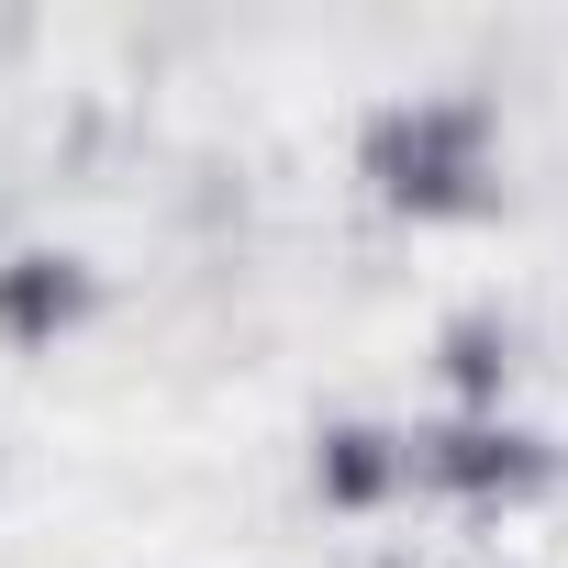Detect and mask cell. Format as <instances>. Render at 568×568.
<instances>
[{
	"instance_id": "obj_1",
	"label": "cell",
	"mask_w": 568,
	"mask_h": 568,
	"mask_svg": "<svg viewBox=\"0 0 568 568\" xmlns=\"http://www.w3.org/2000/svg\"><path fill=\"white\" fill-rule=\"evenodd\" d=\"M357 190L390 223H468L501 190V112L479 90H390L357 123Z\"/></svg>"
},
{
	"instance_id": "obj_2",
	"label": "cell",
	"mask_w": 568,
	"mask_h": 568,
	"mask_svg": "<svg viewBox=\"0 0 568 568\" xmlns=\"http://www.w3.org/2000/svg\"><path fill=\"white\" fill-rule=\"evenodd\" d=\"M413 490L457 513H524L557 490V435L524 413H424L413 424Z\"/></svg>"
},
{
	"instance_id": "obj_3",
	"label": "cell",
	"mask_w": 568,
	"mask_h": 568,
	"mask_svg": "<svg viewBox=\"0 0 568 568\" xmlns=\"http://www.w3.org/2000/svg\"><path fill=\"white\" fill-rule=\"evenodd\" d=\"M112 313V278L90 245H12L0 256V346L12 357H57Z\"/></svg>"
},
{
	"instance_id": "obj_4",
	"label": "cell",
	"mask_w": 568,
	"mask_h": 568,
	"mask_svg": "<svg viewBox=\"0 0 568 568\" xmlns=\"http://www.w3.org/2000/svg\"><path fill=\"white\" fill-rule=\"evenodd\" d=\"M302 479H313V501H324V513L368 524V513H390V501L413 490V424H379V413H324V424H313Z\"/></svg>"
},
{
	"instance_id": "obj_5",
	"label": "cell",
	"mask_w": 568,
	"mask_h": 568,
	"mask_svg": "<svg viewBox=\"0 0 568 568\" xmlns=\"http://www.w3.org/2000/svg\"><path fill=\"white\" fill-rule=\"evenodd\" d=\"M435 390H446V413H513V390H524V324L501 302L446 313L435 324Z\"/></svg>"
}]
</instances>
